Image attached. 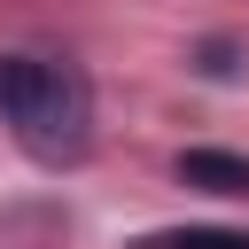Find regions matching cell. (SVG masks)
Returning a JSON list of instances; mask_svg holds the SVG:
<instances>
[{"instance_id":"cell-1","label":"cell","mask_w":249,"mask_h":249,"mask_svg":"<svg viewBox=\"0 0 249 249\" xmlns=\"http://www.w3.org/2000/svg\"><path fill=\"white\" fill-rule=\"evenodd\" d=\"M0 109H8L16 140L47 163L86 156V140H93V93L70 62H31V54L0 62Z\"/></svg>"},{"instance_id":"cell-3","label":"cell","mask_w":249,"mask_h":249,"mask_svg":"<svg viewBox=\"0 0 249 249\" xmlns=\"http://www.w3.org/2000/svg\"><path fill=\"white\" fill-rule=\"evenodd\" d=\"M132 249H249L241 226H171V233H148Z\"/></svg>"},{"instance_id":"cell-2","label":"cell","mask_w":249,"mask_h":249,"mask_svg":"<svg viewBox=\"0 0 249 249\" xmlns=\"http://www.w3.org/2000/svg\"><path fill=\"white\" fill-rule=\"evenodd\" d=\"M179 179H187V187H202V195H249V156L195 148V156H179Z\"/></svg>"}]
</instances>
